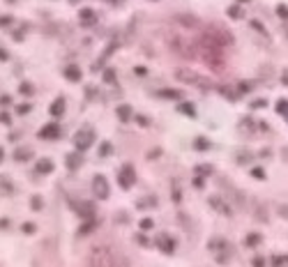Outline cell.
<instances>
[{
    "label": "cell",
    "instance_id": "4316f807",
    "mask_svg": "<svg viewBox=\"0 0 288 267\" xmlns=\"http://www.w3.org/2000/svg\"><path fill=\"white\" fill-rule=\"evenodd\" d=\"M0 122H5V125H7V122H9V117L5 116V113H0Z\"/></svg>",
    "mask_w": 288,
    "mask_h": 267
},
{
    "label": "cell",
    "instance_id": "3957f363",
    "mask_svg": "<svg viewBox=\"0 0 288 267\" xmlns=\"http://www.w3.org/2000/svg\"><path fill=\"white\" fill-rule=\"evenodd\" d=\"M175 79L182 81V83H194V85H203V90L210 88V83L205 79H201L196 71H187V69H178L175 71Z\"/></svg>",
    "mask_w": 288,
    "mask_h": 267
},
{
    "label": "cell",
    "instance_id": "6da1fadb",
    "mask_svg": "<svg viewBox=\"0 0 288 267\" xmlns=\"http://www.w3.org/2000/svg\"><path fill=\"white\" fill-rule=\"evenodd\" d=\"M88 267H118V258L108 247H97L88 258Z\"/></svg>",
    "mask_w": 288,
    "mask_h": 267
},
{
    "label": "cell",
    "instance_id": "7c38bea8",
    "mask_svg": "<svg viewBox=\"0 0 288 267\" xmlns=\"http://www.w3.org/2000/svg\"><path fill=\"white\" fill-rule=\"evenodd\" d=\"M67 166H70L72 170L76 168V166H81V157H76V154H70V157H67Z\"/></svg>",
    "mask_w": 288,
    "mask_h": 267
},
{
    "label": "cell",
    "instance_id": "cb8c5ba5",
    "mask_svg": "<svg viewBox=\"0 0 288 267\" xmlns=\"http://www.w3.org/2000/svg\"><path fill=\"white\" fill-rule=\"evenodd\" d=\"M33 207H35V210H39V207H42V203H39V196H35V200H33Z\"/></svg>",
    "mask_w": 288,
    "mask_h": 267
},
{
    "label": "cell",
    "instance_id": "7a4b0ae2",
    "mask_svg": "<svg viewBox=\"0 0 288 267\" xmlns=\"http://www.w3.org/2000/svg\"><path fill=\"white\" fill-rule=\"evenodd\" d=\"M92 141H95V132L90 127H83V129H79V132L74 134V143H76L79 150H88L92 145Z\"/></svg>",
    "mask_w": 288,
    "mask_h": 267
},
{
    "label": "cell",
    "instance_id": "9c48e42d",
    "mask_svg": "<svg viewBox=\"0 0 288 267\" xmlns=\"http://www.w3.org/2000/svg\"><path fill=\"white\" fill-rule=\"evenodd\" d=\"M115 113H118L120 120H129V117H131V108L129 106H118V108H115Z\"/></svg>",
    "mask_w": 288,
    "mask_h": 267
},
{
    "label": "cell",
    "instance_id": "603a6c76",
    "mask_svg": "<svg viewBox=\"0 0 288 267\" xmlns=\"http://www.w3.org/2000/svg\"><path fill=\"white\" fill-rule=\"evenodd\" d=\"M104 79H106V81H113V79H115V74H113V71H111V69H108V71H106V74H104Z\"/></svg>",
    "mask_w": 288,
    "mask_h": 267
},
{
    "label": "cell",
    "instance_id": "44dd1931",
    "mask_svg": "<svg viewBox=\"0 0 288 267\" xmlns=\"http://www.w3.org/2000/svg\"><path fill=\"white\" fill-rule=\"evenodd\" d=\"M182 111H184V113H189V116H194V108H192V104H182Z\"/></svg>",
    "mask_w": 288,
    "mask_h": 267
},
{
    "label": "cell",
    "instance_id": "277c9868",
    "mask_svg": "<svg viewBox=\"0 0 288 267\" xmlns=\"http://www.w3.org/2000/svg\"><path fill=\"white\" fill-rule=\"evenodd\" d=\"M92 189H95V194L99 198H108V184H106V178L97 175L95 182H92Z\"/></svg>",
    "mask_w": 288,
    "mask_h": 267
},
{
    "label": "cell",
    "instance_id": "e0dca14e",
    "mask_svg": "<svg viewBox=\"0 0 288 267\" xmlns=\"http://www.w3.org/2000/svg\"><path fill=\"white\" fill-rule=\"evenodd\" d=\"M277 111H279V113H288V101H281V99H279V104H277Z\"/></svg>",
    "mask_w": 288,
    "mask_h": 267
},
{
    "label": "cell",
    "instance_id": "d4e9b609",
    "mask_svg": "<svg viewBox=\"0 0 288 267\" xmlns=\"http://www.w3.org/2000/svg\"><path fill=\"white\" fill-rule=\"evenodd\" d=\"M164 97H173V99H178V97H180V92H164Z\"/></svg>",
    "mask_w": 288,
    "mask_h": 267
},
{
    "label": "cell",
    "instance_id": "30bf717a",
    "mask_svg": "<svg viewBox=\"0 0 288 267\" xmlns=\"http://www.w3.org/2000/svg\"><path fill=\"white\" fill-rule=\"evenodd\" d=\"M178 21H180V23H184V26H198V18L196 17H182V14H178Z\"/></svg>",
    "mask_w": 288,
    "mask_h": 267
},
{
    "label": "cell",
    "instance_id": "8992f818",
    "mask_svg": "<svg viewBox=\"0 0 288 267\" xmlns=\"http://www.w3.org/2000/svg\"><path fill=\"white\" fill-rule=\"evenodd\" d=\"M62 111H65V99H55L51 106V113L53 116H62Z\"/></svg>",
    "mask_w": 288,
    "mask_h": 267
},
{
    "label": "cell",
    "instance_id": "8fae6325",
    "mask_svg": "<svg viewBox=\"0 0 288 267\" xmlns=\"http://www.w3.org/2000/svg\"><path fill=\"white\" fill-rule=\"evenodd\" d=\"M129 175H131V168H129V166H125V168H123V187H129V184H131Z\"/></svg>",
    "mask_w": 288,
    "mask_h": 267
},
{
    "label": "cell",
    "instance_id": "83f0119b",
    "mask_svg": "<svg viewBox=\"0 0 288 267\" xmlns=\"http://www.w3.org/2000/svg\"><path fill=\"white\" fill-rule=\"evenodd\" d=\"M2 157H5V150H2V148H0V161H2Z\"/></svg>",
    "mask_w": 288,
    "mask_h": 267
},
{
    "label": "cell",
    "instance_id": "4fadbf2b",
    "mask_svg": "<svg viewBox=\"0 0 288 267\" xmlns=\"http://www.w3.org/2000/svg\"><path fill=\"white\" fill-rule=\"evenodd\" d=\"M37 168H39V173H51L53 166H51V161H49V159H42V164H39Z\"/></svg>",
    "mask_w": 288,
    "mask_h": 267
},
{
    "label": "cell",
    "instance_id": "484cf974",
    "mask_svg": "<svg viewBox=\"0 0 288 267\" xmlns=\"http://www.w3.org/2000/svg\"><path fill=\"white\" fill-rule=\"evenodd\" d=\"M279 214H286L288 217V205H279Z\"/></svg>",
    "mask_w": 288,
    "mask_h": 267
},
{
    "label": "cell",
    "instance_id": "5bb4252c",
    "mask_svg": "<svg viewBox=\"0 0 288 267\" xmlns=\"http://www.w3.org/2000/svg\"><path fill=\"white\" fill-rule=\"evenodd\" d=\"M277 14H279L281 18H288V7L286 5H277Z\"/></svg>",
    "mask_w": 288,
    "mask_h": 267
},
{
    "label": "cell",
    "instance_id": "ac0fdd59",
    "mask_svg": "<svg viewBox=\"0 0 288 267\" xmlns=\"http://www.w3.org/2000/svg\"><path fill=\"white\" fill-rule=\"evenodd\" d=\"M228 14H231L233 18H240V17H242V12H240V7H231V9H228Z\"/></svg>",
    "mask_w": 288,
    "mask_h": 267
},
{
    "label": "cell",
    "instance_id": "f1b7e54d",
    "mask_svg": "<svg viewBox=\"0 0 288 267\" xmlns=\"http://www.w3.org/2000/svg\"><path fill=\"white\" fill-rule=\"evenodd\" d=\"M245 2H247V0H245Z\"/></svg>",
    "mask_w": 288,
    "mask_h": 267
},
{
    "label": "cell",
    "instance_id": "ffe728a7",
    "mask_svg": "<svg viewBox=\"0 0 288 267\" xmlns=\"http://www.w3.org/2000/svg\"><path fill=\"white\" fill-rule=\"evenodd\" d=\"M17 111H18V113H28V111H30V104H21Z\"/></svg>",
    "mask_w": 288,
    "mask_h": 267
},
{
    "label": "cell",
    "instance_id": "52a82bcc",
    "mask_svg": "<svg viewBox=\"0 0 288 267\" xmlns=\"http://www.w3.org/2000/svg\"><path fill=\"white\" fill-rule=\"evenodd\" d=\"M95 12H92V9H81V21H83V23H92V21H95Z\"/></svg>",
    "mask_w": 288,
    "mask_h": 267
},
{
    "label": "cell",
    "instance_id": "ba28073f",
    "mask_svg": "<svg viewBox=\"0 0 288 267\" xmlns=\"http://www.w3.org/2000/svg\"><path fill=\"white\" fill-rule=\"evenodd\" d=\"M65 76H67L70 81H79V79H81L79 67H67V69H65Z\"/></svg>",
    "mask_w": 288,
    "mask_h": 267
},
{
    "label": "cell",
    "instance_id": "7402d4cb",
    "mask_svg": "<svg viewBox=\"0 0 288 267\" xmlns=\"http://www.w3.org/2000/svg\"><path fill=\"white\" fill-rule=\"evenodd\" d=\"M263 106H265V99H263V101L258 99V101H253V104H252V108H263Z\"/></svg>",
    "mask_w": 288,
    "mask_h": 267
},
{
    "label": "cell",
    "instance_id": "9a60e30c",
    "mask_svg": "<svg viewBox=\"0 0 288 267\" xmlns=\"http://www.w3.org/2000/svg\"><path fill=\"white\" fill-rule=\"evenodd\" d=\"M30 154H33L30 150H17V154H14V157H17V159L21 161V159H26V157H30Z\"/></svg>",
    "mask_w": 288,
    "mask_h": 267
},
{
    "label": "cell",
    "instance_id": "2e32d148",
    "mask_svg": "<svg viewBox=\"0 0 288 267\" xmlns=\"http://www.w3.org/2000/svg\"><path fill=\"white\" fill-rule=\"evenodd\" d=\"M21 92H23V95H33V85H30V83H21Z\"/></svg>",
    "mask_w": 288,
    "mask_h": 267
},
{
    "label": "cell",
    "instance_id": "5b68a950",
    "mask_svg": "<svg viewBox=\"0 0 288 267\" xmlns=\"http://www.w3.org/2000/svg\"><path fill=\"white\" fill-rule=\"evenodd\" d=\"M58 134H60V127H58V125H49L46 129L39 132V136H42V138H55Z\"/></svg>",
    "mask_w": 288,
    "mask_h": 267
},
{
    "label": "cell",
    "instance_id": "d6986e66",
    "mask_svg": "<svg viewBox=\"0 0 288 267\" xmlns=\"http://www.w3.org/2000/svg\"><path fill=\"white\" fill-rule=\"evenodd\" d=\"M196 148H198V150H205V148H208V143L203 141V138H198V141H196Z\"/></svg>",
    "mask_w": 288,
    "mask_h": 267
}]
</instances>
